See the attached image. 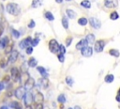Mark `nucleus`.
I'll return each mask as SVG.
<instances>
[{
    "label": "nucleus",
    "instance_id": "2eb2a0df",
    "mask_svg": "<svg viewBox=\"0 0 120 109\" xmlns=\"http://www.w3.org/2000/svg\"><path fill=\"white\" fill-rule=\"evenodd\" d=\"M87 41H86V39H81L77 44H76V49L77 50H82V48H84L85 46H87Z\"/></svg>",
    "mask_w": 120,
    "mask_h": 109
},
{
    "label": "nucleus",
    "instance_id": "72a5a7b5",
    "mask_svg": "<svg viewBox=\"0 0 120 109\" xmlns=\"http://www.w3.org/2000/svg\"><path fill=\"white\" fill-rule=\"evenodd\" d=\"M40 5V0H33L32 1V7L33 8H38Z\"/></svg>",
    "mask_w": 120,
    "mask_h": 109
},
{
    "label": "nucleus",
    "instance_id": "49530a36",
    "mask_svg": "<svg viewBox=\"0 0 120 109\" xmlns=\"http://www.w3.org/2000/svg\"><path fill=\"white\" fill-rule=\"evenodd\" d=\"M12 95H13V93H12L11 91H8V93H7V96H8V97H11Z\"/></svg>",
    "mask_w": 120,
    "mask_h": 109
},
{
    "label": "nucleus",
    "instance_id": "ddd939ff",
    "mask_svg": "<svg viewBox=\"0 0 120 109\" xmlns=\"http://www.w3.org/2000/svg\"><path fill=\"white\" fill-rule=\"evenodd\" d=\"M34 101L36 103H42L44 101V96L41 92H37L34 96Z\"/></svg>",
    "mask_w": 120,
    "mask_h": 109
},
{
    "label": "nucleus",
    "instance_id": "0eeeda50",
    "mask_svg": "<svg viewBox=\"0 0 120 109\" xmlns=\"http://www.w3.org/2000/svg\"><path fill=\"white\" fill-rule=\"evenodd\" d=\"M81 53H82V56H85V57H90L93 54V48L90 47V46H85L84 48H82L81 50Z\"/></svg>",
    "mask_w": 120,
    "mask_h": 109
},
{
    "label": "nucleus",
    "instance_id": "a18cd8bd",
    "mask_svg": "<svg viewBox=\"0 0 120 109\" xmlns=\"http://www.w3.org/2000/svg\"><path fill=\"white\" fill-rule=\"evenodd\" d=\"M115 99H116V101H117L118 102H120V94H119V93L117 94V96L115 97Z\"/></svg>",
    "mask_w": 120,
    "mask_h": 109
},
{
    "label": "nucleus",
    "instance_id": "a19ab883",
    "mask_svg": "<svg viewBox=\"0 0 120 109\" xmlns=\"http://www.w3.org/2000/svg\"><path fill=\"white\" fill-rule=\"evenodd\" d=\"M34 109H43V104L42 103H36Z\"/></svg>",
    "mask_w": 120,
    "mask_h": 109
},
{
    "label": "nucleus",
    "instance_id": "dca6fc26",
    "mask_svg": "<svg viewBox=\"0 0 120 109\" xmlns=\"http://www.w3.org/2000/svg\"><path fill=\"white\" fill-rule=\"evenodd\" d=\"M27 64H28L29 67L34 68V67H37V65H38V61H37V59H36L35 57H30V58L28 59Z\"/></svg>",
    "mask_w": 120,
    "mask_h": 109
},
{
    "label": "nucleus",
    "instance_id": "4468645a",
    "mask_svg": "<svg viewBox=\"0 0 120 109\" xmlns=\"http://www.w3.org/2000/svg\"><path fill=\"white\" fill-rule=\"evenodd\" d=\"M8 44V37L5 36L4 38L0 39V49H5Z\"/></svg>",
    "mask_w": 120,
    "mask_h": 109
},
{
    "label": "nucleus",
    "instance_id": "6e6552de",
    "mask_svg": "<svg viewBox=\"0 0 120 109\" xmlns=\"http://www.w3.org/2000/svg\"><path fill=\"white\" fill-rule=\"evenodd\" d=\"M34 101V96L32 95L31 92H26L24 97H23V102H24V105H31L32 101Z\"/></svg>",
    "mask_w": 120,
    "mask_h": 109
},
{
    "label": "nucleus",
    "instance_id": "9d476101",
    "mask_svg": "<svg viewBox=\"0 0 120 109\" xmlns=\"http://www.w3.org/2000/svg\"><path fill=\"white\" fill-rule=\"evenodd\" d=\"M18 55H19V53L17 50H13L9 54H8V63H14L16 62L17 58H18Z\"/></svg>",
    "mask_w": 120,
    "mask_h": 109
},
{
    "label": "nucleus",
    "instance_id": "f8f14e48",
    "mask_svg": "<svg viewBox=\"0 0 120 109\" xmlns=\"http://www.w3.org/2000/svg\"><path fill=\"white\" fill-rule=\"evenodd\" d=\"M104 6L109 8H113L118 6V0H104Z\"/></svg>",
    "mask_w": 120,
    "mask_h": 109
},
{
    "label": "nucleus",
    "instance_id": "f3484780",
    "mask_svg": "<svg viewBox=\"0 0 120 109\" xmlns=\"http://www.w3.org/2000/svg\"><path fill=\"white\" fill-rule=\"evenodd\" d=\"M85 39H86V41H87L88 44H93V43H95V39H95V36L93 34H88L86 36Z\"/></svg>",
    "mask_w": 120,
    "mask_h": 109
},
{
    "label": "nucleus",
    "instance_id": "3c124183",
    "mask_svg": "<svg viewBox=\"0 0 120 109\" xmlns=\"http://www.w3.org/2000/svg\"><path fill=\"white\" fill-rule=\"evenodd\" d=\"M74 109H82V108H81L80 106H78V105H76V106L74 107Z\"/></svg>",
    "mask_w": 120,
    "mask_h": 109
},
{
    "label": "nucleus",
    "instance_id": "473e14b6",
    "mask_svg": "<svg viewBox=\"0 0 120 109\" xmlns=\"http://www.w3.org/2000/svg\"><path fill=\"white\" fill-rule=\"evenodd\" d=\"M7 64H8V62H7V60H6L5 58H2V59L0 60V68L4 69V68L7 66Z\"/></svg>",
    "mask_w": 120,
    "mask_h": 109
},
{
    "label": "nucleus",
    "instance_id": "c85d7f7f",
    "mask_svg": "<svg viewBox=\"0 0 120 109\" xmlns=\"http://www.w3.org/2000/svg\"><path fill=\"white\" fill-rule=\"evenodd\" d=\"M66 96L64 95V94H60L58 97H57V101H58V102H60V103H64L65 101H66Z\"/></svg>",
    "mask_w": 120,
    "mask_h": 109
},
{
    "label": "nucleus",
    "instance_id": "9b49d317",
    "mask_svg": "<svg viewBox=\"0 0 120 109\" xmlns=\"http://www.w3.org/2000/svg\"><path fill=\"white\" fill-rule=\"evenodd\" d=\"M35 86V80L32 77H28L24 83V87L26 90H31Z\"/></svg>",
    "mask_w": 120,
    "mask_h": 109
},
{
    "label": "nucleus",
    "instance_id": "7c9ffc66",
    "mask_svg": "<svg viewBox=\"0 0 120 109\" xmlns=\"http://www.w3.org/2000/svg\"><path fill=\"white\" fill-rule=\"evenodd\" d=\"M118 17H119V15H118V13H117L116 11H112V12L111 13V15H110L111 20H117Z\"/></svg>",
    "mask_w": 120,
    "mask_h": 109
},
{
    "label": "nucleus",
    "instance_id": "c03bdc74",
    "mask_svg": "<svg viewBox=\"0 0 120 109\" xmlns=\"http://www.w3.org/2000/svg\"><path fill=\"white\" fill-rule=\"evenodd\" d=\"M3 32H4V27L2 25H0V37L3 35Z\"/></svg>",
    "mask_w": 120,
    "mask_h": 109
},
{
    "label": "nucleus",
    "instance_id": "e433bc0d",
    "mask_svg": "<svg viewBox=\"0 0 120 109\" xmlns=\"http://www.w3.org/2000/svg\"><path fill=\"white\" fill-rule=\"evenodd\" d=\"M66 53V47L64 45L59 46V54H65Z\"/></svg>",
    "mask_w": 120,
    "mask_h": 109
},
{
    "label": "nucleus",
    "instance_id": "b1692460",
    "mask_svg": "<svg viewBox=\"0 0 120 109\" xmlns=\"http://www.w3.org/2000/svg\"><path fill=\"white\" fill-rule=\"evenodd\" d=\"M44 16H45V18H46L47 20H49V21H53V20H54L53 14H52V12H50V11H46L45 14H44Z\"/></svg>",
    "mask_w": 120,
    "mask_h": 109
},
{
    "label": "nucleus",
    "instance_id": "864d4df0",
    "mask_svg": "<svg viewBox=\"0 0 120 109\" xmlns=\"http://www.w3.org/2000/svg\"><path fill=\"white\" fill-rule=\"evenodd\" d=\"M67 1H70V0H67Z\"/></svg>",
    "mask_w": 120,
    "mask_h": 109
},
{
    "label": "nucleus",
    "instance_id": "1a4fd4ad",
    "mask_svg": "<svg viewBox=\"0 0 120 109\" xmlns=\"http://www.w3.org/2000/svg\"><path fill=\"white\" fill-rule=\"evenodd\" d=\"M89 23H90V25H91L93 28H95V29H99L100 26H101V23H100V21H99L98 19L95 18V17L90 18Z\"/></svg>",
    "mask_w": 120,
    "mask_h": 109
},
{
    "label": "nucleus",
    "instance_id": "37998d69",
    "mask_svg": "<svg viewBox=\"0 0 120 109\" xmlns=\"http://www.w3.org/2000/svg\"><path fill=\"white\" fill-rule=\"evenodd\" d=\"M5 83H3V82H0V90H3L4 88H5V85H4Z\"/></svg>",
    "mask_w": 120,
    "mask_h": 109
},
{
    "label": "nucleus",
    "instance_id": "58836bf2",
    "mask_svg": "<svg viewBox=\"0 0 120 109\" xmlns=\"http://www.w3.org/2000/svg\"><path fill=\"white\" fill-rule=\"evenodd\" d=\"M25 51H26V54H31L33 53V47H32V46H29V47H27V48L25 49Z\"/></svg>",
    "mask_w": 120,
    "mask_h": 109
},
{
    "label": "nucleus",
    "instance_id": "603ef678",
    "mask_svg": "<svg viewBox=\"0 0 120 109\" xmlns=\"http://www.w3.org/2000/svg\"><path fill=\"white\" fill-rule=\"evenodd\" d=\"M118 92H119V94H120V88H119V90H118Z\"/></svg>",
    "mask_w": 120,
    "mask_h": 109
},
{
    "label": "nucleus",
    "instance_id": "aec40b11",
    "mask_svg": "<svg viewBox=\"0 0 120 109\" xmlns=\"http://www.w3.org/2000/svg\"><path fill=\"white\" fill-rule=\"evenodd\" d=\"M66 14H67V15H68V18H70V19H73V18H75V17H76V13H75V11H74V10H72V9H70V8L66 9Z\"/></svg>",
    "mask_w": 120,
    "mask_h": 109
},
{
    "label": "nucleus",
    "instance_id": "412c9836",
    "mask_svg": "<svg viewBox=\"0 0 120 109\" xmlns=\"http://www.w3.org/2000/svg\"><path fill=\"white\" fill-rule=\"evenodd\" d=\"M10 106L13 109H22V105L19 101H11Z\"/></svg>",
    "mask_w": 120,
    "mask_h": 109
},
{
    "label": "nucleus",
    "instance_id": "6ab92c4d",
    "mask_svg": "<svg viewBox=\"0 0 120 109\" xmlns=\"http://www.w3.org/2000/svg\"><path fill=\"white\" fill-rule=\"evenodd\" d=\"M39 82H40V85H41V87H42V88L46 89V88L49 86V80H48L47 78L43 77Z\"/></svg>",
    "mask_w": 120,
    "mask_h": 109
},
{
    "label": "nucleus",
    "instance_id": "2f4dec72",
    "mask_svg": "<svg viewBox=\"0 0 120 109\" xmlns=\"http://www.w3.org/2000/svg\"><path fill=\"white\" fill-rule=\"evenodd\" d=\"M66 83H67L69 86H72V85H73V79H72L70 76H68V77L66 78Z\"/></svg>",
    "mask_w": 120,
    "mask_h": 109
},
{
    "label": "nucleus",
    "instance_id": "f257e3e1",
    "mask_svg": "<svg viewBox=\"0 0 120 109\" xmlns=\"http://www.w3.org/2000/svg\"><path fill=\"white\" fill-rule=\"evenodd\" d=\"M6 10H7L8 13H9L11 15H14V16H17L20 13V8L15 3H8V4H7Z\"/></svg>",
    "mask_w": 120,
    "mask_h": 109
},
{
    "label": "nucleus",
    "instance_id": "393cba45",
    "mask_svg": "<svg viewBox=\"0 0 120 109\" xmlns=\"http://www.w3.org/2000/svg\"><path fill=\"white\" fill-rule=\"evenodd\" d=\"M62 24H63V27L65 29H68V18L66 16H63L62 17Z\"/></svg>",
    "mask_w": 120,
    "mask_h": 109
},
{
    "label": "nucleus",
    "instance_id": "c756f323",
    "mask_svg": "<svg viewBox=\"0 0 120 109\" xmlns=\"http://www.w3.org/2000/svg\"><path fill=\"white\" fill-rule=\"evenodd\" d=\"M11 34L13 35V37L15 38V39H19L20 38V32L18 31V30H16V29H11Z\"/></svg>",
    "mask_w": 120,
    "mask_h": 109
},
{
    "label": "nucleus",
    "instance_id": "09e8293b",
    "mask_svg": "<svg viewBox=\"0 0 120 109\" xmlns=\"http://www.w3.org/2000/svg\"><path fill=\"white\" fill-rule=\"evenodd\" d=\"M25 109H33V107L31 105H26L25 106Z\"/></svg>",
    "mask_w": 120,
    "mask_h": 109
},
{
    "label": "nucleus",
    "instance_id": "cd10ccee",
    "mask_svg": "<svg viewBox=\"0 0 120 109\" xmlns=\"http://www.w3.org/2000/svg\"><path fill=\"white\" fill-rule=\"evenodd\" d=\"M113 79H114V76H113L112 74H108V75H106L105 78H104L105 82H107V83H112V82L113 81Z\"/></svg>",
    "mask_w": 120,
    "mask_h": 109
},
{
    "label": "nucleus",
    "instance_id": "39448f33",
    "mask_svg": "<svg viewBox=\"0 0 120 109\" xmlns=\"http://www.w3.org/2000/svg\"><path fill=\"white\" fill-rule=\"evenodd\" d=\"M31 43H32V38L31 37H27V38L23 39L22 41H20L19 46H20L21 49H26L27 47L31 46Z\"/></svg>",
    "mask_w": 120,
    "mask_h": 109
},
{
    "label": "nucleus",
    "instance_id": "4d7b16f0",
    "mask_svg": "<svg viewBox=\"0 0 120 109\" xmlns=\"http://www.w3.org/2000/svg\"><path fill=\"white\" fill-rule=\"evenodd\" d=\"M4 1H5V0H4Z\"/></svg>",
    "mask_w": 120,
    "mask_h": 109
},
{
    "label": "nucleus",
    "instance_id": "c9c22d12",
    "mask_svg": "<svg viewBox=\"0 0 120 109\" xmlns=\"http://www.w3.org/2000/svg\"><path fill=\"white\" fill-rule=\"evenodd\" d=\"M39 42V39L38 38H36L34 39H32V43H31V46H37Z\"/></svg>",
    "mask_w": 120,
    "mask_h": 109
},
{
    "label": "nucleus",
    "instance_id": "bb28decb",
    "mask_svg": "<svg viewBox=\"0 0 120 109\" xmlns=\"http://www.w3.org/2000/svg\"><path fill=\"white\" fill-rule=\"evenodd\" d=\"M109 54H111V55H112V56H115V57H118L119 56V51L118 50H115V49H111L110 51H109Z\"/></svg>",
    "mask_w": 120,
    "mask_h": 109
},
{
    "label": "nucleus",
    "instance_id": "f03ea898",
    "mask_svg": "<svg viewBox=\"0 0 120 109\" xmlns=\"http://www.w3.org/2000/svg\"><path fill=\"white\" fill-rule=\"evenodd\" d=\"M10 74H11V78L13 79L14 82H20L21 79V73L20 70H18V68L13 67L10 69Z\"/></svg>",
    "mask_w": 120,
    "mask_h": 109
},
{
    "label": "nucleus",
    "instance_id": "4be33fe9",
    "mask_svg": "<svg viewBox=\"0 0 120 109\" xmlns=\"http://www.w3.org/2000/svg\"><path fill=\"white\" fill-rule=\"evenodd\" d=\"M81 6L85 8H91V3H90L89 0H82L81 2Z\"/></svg>",
    "mask_w": 120,
    "mask_h": 109
},
{
    "label": "nucleus",
    "instance_id": "20e7f679",
    "mask_svg": "<svg viewBox=\"0 0 120 109\" xmlns=\"http://www.w3.org/2000/svg\"><path fill=\"white\" fill-rule=\"evenodd\" d=\"M59 46L60 45L58 44V42L54 39H52L49 41V50L52 53H57L59 51Z\"/></svg>",
    "mask_w": 120,
    "mask_h": 109
},
{
    "label": "nucleus",
    "instance_id": "a211bd4d",
    "mask_svg": "<svg viewBox=\"0 0 120 109\" xmlns=\"http://www.w3.org/2000/svg\"><path fill=\"white\" fill-rule=\"evenodd\" d=\"M37 70H38V71L43 76V77H45V78H47L48 77V73H47V71H46V70H45V68H43V67H41V66H38V68H37Z\"/></svg>",
    "mask_w": 120,
    "mask_h": 109
},
{
    "label": "nucleus",
    "instance_id": "ea45409f",
    "mask_svg": "<svg viewBox=\"0 0 120 109\" xmlns=\"http://www.w3.org/2000/svg\"><path fill=\"white\" fill-rule=\"evenodd\" d=\"M9 80H10V76H9V75H5V76L3 77L2 82H3V83H7V82H8Z\"/></svg>",
    "mask_w": 120,
    "mask_h": 109
},
{
    "label": "nucleus",
    "instance_id": "6e6d98bb",
    "mask_svg": "<svg viewBox=\"0 0 120 109\" xmlns=\"http://www.w3.org/2000/svg\"><path fill=\"white\" fill-rule=\"evenodd\" d=\"M69 109H71V108H69Z\"/></svg>",
    "mask_w": 120,
    "mask_h": 109
},
{
    "label": "nucleus",
    "instance_id": "a878e982",
    "mask_svg": "<svg viewBox=\"0 0 120 109\" xmlns=\"http://www.w3.org/2000/svg\"><path fill=\"white\" fill-rule=\"evenodd\" d=\"M12 48H13V43H10V44H8V46L5 48V54H9L13 50H12Z\"/></svg>",
    "mask_w": 120,
    "mask_h": 109
},
{
    "label": "nucleus",
    "instance_id": "5701e85b",
    "mask_svg": "<svg viewBox=\"0 0 120 109\" xmlns=\"http://www.w3.org/2000/svg\"><path fill=\"white\" fill-rule=\"evenodd\" d=\"M87 23H88V20H87L85 17H82V18H80V19L78 20V23H79L80 25H82V26L86 25Z\"/></svg>",
    "mask_w": 120,
    "mask_h": 109
},
{
    "label": "nucleus",
    "instance_id": "8fccbe9b",
    "mask_svg": "<svg viewBox=\"0 0 120 109\" xmlns=\"http://www.w3.org/2000/svg\"><path fill=\"white\" fill-rule=\"evenodd\" d=\"M55 2L58 4H61V3H63V0H55Z\"/></svg>",
    "mask_w": 120,
    "mask_h": 109
},
{
    "label": "nucleus",
    "instance_id": "7ed1b4c3",
    "mask_svg": "<svg viewBox=\"0 0 120 109\" xmlns=\"http://www.w3.org/2000/svg\"><path fill=\"white\" fill-rule=\"evenodd\" d=\"M25 93H26V89H25L24 86H19V87H17L16 90L14 91V95H15V97H16L18 100L23 99Z\"/></svg>",
    "mask_w": 120,
    "mask_h": 109
},
{
    "label": "nucleus",
    "instance_id": "de8ad7c7",
    "mask_svg": "<svg viewBox=\"0 0 120 109\" xmlns=\"http://www.w3.org/2000/svg\"><path fill=\"white\" fill-rule=\"evenodd\" d=\"M0 109H8V106H6V105H3V106H1V107H0Z\"/></svg>",
    "mask_w": 120,
    "mask_h": 109
},
{
    "label": "nucleus",
    "instance_id": "79ce46f5",
    "mask_svg": "<svg viewBox=\"0 0 120 109\" xmlns=\"http://www.w3.org/2000/svg\"><path fill=\"white\" fill-rule=\"evenodd\" d=\"M71 41H72V38H71V37H69V38H68V39H67V41H66V45H67V47L70 45Z\"/></svg>",
    "mask_w": 120,
    "mask_h": 109
},
{
    "label": "nucleus",
    "instance_id": "f704fd0d",
    "mask_svg": "<svg viewBox=\"0 0 120 109\" xmlns=\"http://www.w3.org/2000/svg\"><path fill=\"white\" fill-rule=\"evenodd\" d=\"M57 58H58V60L61 63H63L65 61V55H64V54H57Z\"/></svg>",
    "mask_w": 120,
    "mask_h": 109
},
{
    "label": "nucleus",
    "instance_id": "4c0bfd02",
    "mask_svg": "<svg viewBox=\"0 0 120 109\" xmlns=\"http://www.w3.org/2000/svg\"><path fill=\"white\" fill-rule=\"evenodd\" d=\"M35 25H36V23H35L34 20H31V21L29 22V23H28V27H29V28H34Z\"/></svg>",
    "mask_w": 120,
    "mask_h": 109
},
{
    "label": "nucleus",
    "instance_id": "423d86ee",
    "mask_svg": "<svg viewBox=\"0 0 120 109\" xmlns=\"http://www.w3.org/2000/svg\"><path fill=\"white\" fill-rule=\"evenodd\" d=\"M104 46H105V41H104L103 39H99V40H98L97 42H95L94 50H95L97 53H100V52L103 51Z\"/></svg>",
    "mask_w": 120,
    "mask_h": 109
},
{
    "label": "nucleus",
    "instance_id": "5fc2aeb1",
    "mask_svg": "<svg viewBox=\"0 0 120 109\" xmlns=\"http://www.w3.org/2000/svg\"><path fill=\"white\" fill-rule=\"evenodd\" d=\"M0 23H1V20H0Z\"/></svg>",
    "mask_w": 120,
    "mask_h": 109
}]
</instances>
